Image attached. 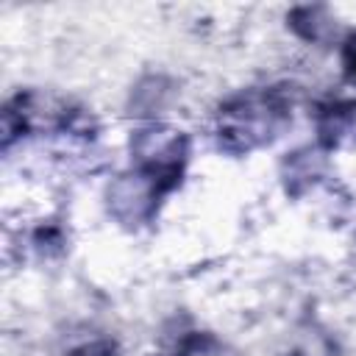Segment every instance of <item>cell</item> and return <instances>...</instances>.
I'll return each instance as SVG.
<instances>
[{
    "mask_svg": "<svg viewBox=\"0 0 356 356\" xmlns=\"http://www.w3.org/2000/svg\"><path fill=\"white\" fill-rule=\"evenodd\" d=\"M323 150L320 147H306V150H295L289 159H286V164H284V184H286V195H292V197H298V195H303L312 184H314V178H320V172H323Z\"/></svg>",
    "mask_w": 356,
    "mask_h": 356,
    "instance_id": "6",
    "label": "cell"
},
{
    "mask_svg": "<svg viewBox=\"0 0 356 356\" xmlns=\"http://www.w3.org/2000/svg\"><path fill=\"white\" fill-rule=\"evenodd\" d=\"M39 125H42L39 97L33 92H19V95L8 97L3 106V153L8 156L14 142H22ZM47 128L67 134V136H81V139H92V134H95L92 117L83 108H67V106L56 108V114H47Z\"/></svg>",
    "mask_w": 356,
    "mask_h": 356,
    "instance_id": "3",
    "label": "cell"
},
{
    "mask_svg": "<svg viewBox=\"0 0 356 356\" xmlns=\"http://www.w3.org/2000/svg\"><path fill=\"white\" fill-rule=\"evenodd\" d=\"M192 142L167 122H147L131 134V170L106 189L108 214L128 231L156 222L161 203L184 184Z\"/></svg>",
    "mask_w": 356,
    "mask_h": 356,
    "instance_id": "1",
    "label": "cell"
},
{
    "mask_svg": "<svg viewBox=\"0 0 356 356\" xmlns=\"http://www.w3.org/2000/svg\"><path fill=\"white\" fill-rule=\"evenodd\" d=\"M317 147L334 153L356 145V97H328L320 100L312 111Z\"/></svg>",
    "mask_w": 356,
    "mask_h": 356,
    "instance_id": "4",
    "label": "cell"
},
{
    "mask_svg": "<svg viewBox=\"0 0 356 356\" xmlns=\"http://www.w3.org/2000/svg\"><path fill=\"white\" fill-rule=\"evenodd\" d=\"M298 103V86L270 83L239 89L214 111V142L228 156H248L273 145L289 125Z\"/></svg>",
    "mask_w": 356,
    "mask_h": 356,
    "instance_id": "2",
    "label": "cell"
},
{
    "mask_svg": "<svg viewBox=\"0 0 356 356\" xmlns=\"http://www.w3.org/2000/svg\"><path fill=\"white\" fill-rule=\"evenodd\" d=\"M339 61H342V72H345V81L350 86H356V31H350L342 44H339Z\"/></svg>",
    "mask_w": 356,
    "mask_h": 356,
    "instance_id": "7",
    "label": "cell"
},
{
    "mask_svg": "<svg viewBox=\"0 0 356 356\" xmlns=\"http://www.w3.org/2000/svg\"><path fill=\"white\" fill-rule=\"evenodd\" d=\"M334 22L337 19L325 6H298L286 14V25L292 28V33L312 44H325L334 36Z\"/></svg>",
    "mask_w": 356,
    "mask_h": 356,
    "instance_id": "5",
    "label": "cell"
},
{
    "mask_svg": "<svg viewBox=\"0 0 356 356\" xmlns=\"http://www.w3.org/2000/svg\"><path fill=\"white\" fill-rule=\"evenodd\" d=\"M206 345H211V337L209 334H200V331H189L175 348H172V353H164V356H192V353H203L206 350Z\"/></svg>",
    "mask_w": 356,
    "mask_h": 356,
    "instance_id": "8",
    "label": "cell"
}]
</instances>
